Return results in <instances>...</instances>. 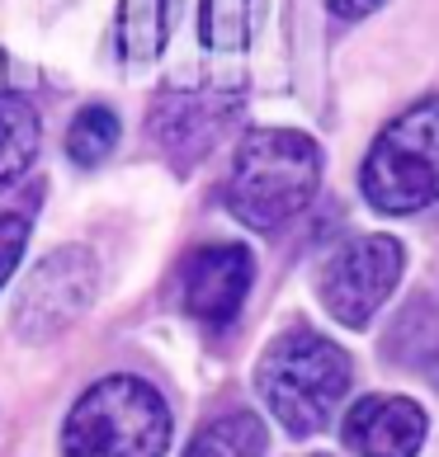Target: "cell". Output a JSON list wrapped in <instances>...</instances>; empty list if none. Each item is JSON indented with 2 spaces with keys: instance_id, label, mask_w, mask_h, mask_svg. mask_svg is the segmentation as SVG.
Returning a JSON list of instances; mask_svg holds the SVG:
<instances>
[{
  "instance_id": "13",
  "label": "cell",
  "mask_w": 439,
  "mask_h": 457,
  "mask_svg": "<svg viewBox=\"0 0 439 457\" xmlns=\"http://www.w3.org/2000/svg\"><path fill=\"white\" fill-rule=\"evenodd\" d=\"M198 29H204V43L213 53H236L256 29V0H204Z\"/></svg>"
},
{
  "instance_id": "2",
  "label": "cell",
  "mask_w": 439,
  "mask_h": 457,
  "mask_svg": "<svg viewBox=\"0 0 439 457\" xmlns=\"http://www.w3.org/2000/svg\"><path fill=\"white\" fill-rule=\"evenodd\" d=\"M350 378H354L350 353L317 330L279 335L260 353V368H256L260 401L293 438L326 429V420H335L341 401L350 396Z\"/></svg>"
},
{
  "instance_id": "16",
  "label": "cell",
  "mask_w": 439,
  "mask_h": 457,
  "mask_svg": "<svg viewBox=\"0 0 439 457\" xmlns=\"http://www.w3.org/2000/svg\"><path fill=\"white\" fill-rule=\"evenodd\" d=\"M335 20H364V14H374L378 5H387V0H326Z\"/></svg>"
},
{
  "instance_id": "7",
  "label": "cell",
  "mask_w": 439,
  "mask_h": 457,
  "mask_svg": "<svg viewBox=\"0 0 439 457\" xmlns=\"http://www.w3.org/2000/svg\"><path fill=\"white\" fill-rule=\"evenodd\" d=\"M236 109H241V95L232 86H198L184 90L171 86L151 99V142H156L165 156H171L180 170H190L194 161H204L208 151L223 142V132L232 128Z\"/></svg>"
},
{
  "instance_id": "11",
  "label": "cell",
  "mask_w": 439,
  "mask_h": 457,
  "mask_svg": "<svg viewBox=\"0 0 439 457\" xmlns=\"http://www.w3.org/2000/svg\"><path fill=\"white\" fill-rule=\"evenodd\" d=\"M38 113L24 95H10L0 90V194L10 189V184H20V175L33 165L38 156Z\"/></svg>"
},
{
  "instance_id": "5",
  "label": "cell",
  "mask_w": 439,
  "mask_h": 457,
  "mask_svg": "<svg viewBox=\"0 0 439 457\" xmlns=\"http://www.w3.org/2000/svg\"><path fill=\"white\" fill-rule=\"evenodd\" d=\"M99 297V260L86 245H62L29 269L14 297V335L24 345H47L72 330Z\"/></svg>"
},
{
  "instance_id": "1",
  "label": "cell",
  "mask_w": 439,
  "mask_h": 457,
  "mask_svg": "<svg viewBox=\"0 0 439 457\" xmlns=\"http://www.w3.org/2000/svg\"><path fill=\"white\" fill-rule=\"evenodd\" d=\"M322 184V146L293 128H260L236 146L227 208L250 231H279L312 203Z\"/></svg>"
},
{
  "instance_id": "14",
  "label": "cell",
  "mask_w": 439,
  "mask_h": 457,
  "mask_svg": "<svg viewBox=\"0 0 439 457\" xmlns=\"http://www.w3.org/2000/svg\"><path fill=\"white\" fill-rule=\"evenodd\" d=\"M114 146H118V118L105 104L80 109L72 118V128H66V151H72L76 165H99Z\"/></svg>"
},
{
  "instance_id": "8",
  "label": "cell",
  "mask_w": 439,
  "mask_h": 457,
  "mask_svg": "<svg viewBox=\"0 0 439 457\" xmlns=\"http://www.w3.org/2000/svg\"><path fill=\"white\" fill-rule=\"evenodd\" d=\"M250 278H256V260H250L246 245H236V241L204 245L190 260V269H184V312H190L198 326L223 330L241 316Z\"/></svg>"
},
{
  "instance_id": "9",
  "label": "cell",
  "mask_w": 439,
  "mask_h": 457,
  "mask_svg": "<svg viewBox=\"0 0 439 457\" xmlns=\"http://www.w3.org/2000/svg\"><path fill=\"white\" fill-rule=\"evenodd\" d=\"M426 429V411L411 396H364L345 415V444L354 457H416Z\"/></svg>"
},
{
  "instance_id": "12",
  "label": "cell",
  "mask_w": 439,
  "mask_h": 457,
  "mask_svg": "<svg viewBox=\"0 0 439 457\" xmlns=\"http://www.w3.org/2000/svg\"><path fill=\"white\" fill-rule=\"evenodd\" d=\"M265 444H269L265 420L250 411H232L198 429L184 457H265Z\"/></svg>"
},
{
  "instance_id": "6",
  "label": "cell",
  "mask_w": 439,
  "mask_h": 457,
  "mask_svg": "<svg viewBox=\"0 0 439 457\" xmlns=\"http://www.w3.org/2000/svg\"><path fill=\"white\" fill-rule=\"evenodd\" d=\"M401 269H407L401 241H393V236H354L322 264L317 297L341 326L364 330L387 307V297L397 293Z\"/></svg>"
},
{
  "instance_id": "17",
  "label": "cell",
  "mask_w": 439,
  "mask_h": 457,
  "mask_svg": "<svg viewBox=\"0 0 439 457\" xmlns=\"http://www.w3.org/2000/svg\"><path fill=\"white\" fill-rule=\"evenodd\" d=\"M317 457H326V453H317Z\"/></svg>"
},
{
  "instance_id": "10",
  "label": "cell",
  "mask_w": 439,
  "mask_h": 457,
  "mask_svg": "<svg viewBox=\"0 0 439 457\" xmlns=\"http://www.w3.org/2000/svg\"><path fill=\"white\" fill-rule=\"evenodd\" d=\"M180 20V0H123L118 5V57L151 62L165 53Z\"/></svg>"
},
{
  "instance_id": "3",
  "label": "cell",
  "mask_w": 439,
  "mask_h": 457,
  "mask_svg": "<svg viewBox=\"0 0 439 457\" xmlns=\"http://www.w3.org/2000/svg\"><path fill=\"white\" fill-rule=\"evenodd\" d=\"M171 405L142 378L114 372L86 386L62 425V457H165Z\"/></svg>"
},
{
  "instance_id": "15",
  "label": "cell",
  "mask_w": 439,
  "mask_h": 457,
  "mask_svg": "<svg viewBox=\"0 0 439 457\" xmlns=\"http://www.w3.org/2000/svg\"><path fill=\"white\" fill-rule=\"evenodd\" d=\"M29 245V217L24 212H0V287L14 274V264L24 260Z\"/></svg>"
},
{
  "instance_id": "4",
  "label": "cell",
  "mask_w": 439,
  "mask_h": 457,
  "mask_svg": "<svg viewBox=\"0 0 439 457\" xmlns=\"http://www.w3.org/2000/svg\"><path fill=\"white\" fill-rule=\"evenodd\" d=\"M359 189L368 208L387 217H407L439 203V95L420 99L378 132L364 156Z\"/></svg>"
}]
</instances>
